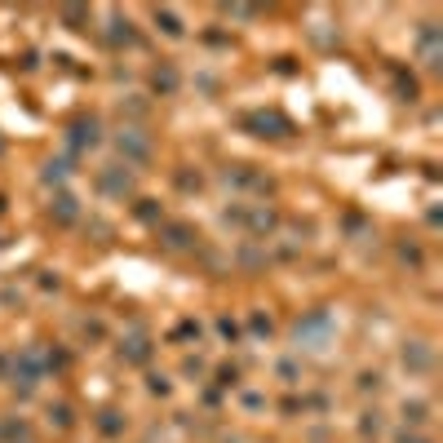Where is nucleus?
Returning a JSON list of instances; mask_svg holds the SVG:
<instances>
[{
  "label": "nucleus",
  "mask_w": 443,
  "mask_h": 443,
  "mask_svg": "<svg viewBox=\"0 0 443 443\" xmlns=\"http://www.w3.org/2000/svg\"><path fill=\"white\" fill-rule=\"evenodd\" d=\"M302 346H310V351H319V346H328V337H332V315L328 310H310V315L297 324V332H293Z\"/></svg>",
  "instance_id": "f257e3e1"
},
{
  "label": "nucleus",
  "mask_w": 443,
  "mask_h": 443,
  "mask_svg": "<svg viewBox=\"0 0 443 443\" xmlns=\"http://www.w3.org/2000/svg\"><path fill=\"white\" fill-rule=\"evenodd\" d=\"M115 147H120V155H124V160H134V164H147V160H151V142H147V134H142V129H120Z\"/></svg>",
  "instance_id": "f03ea898"
},
{
  "label": "nucleus",
  "mask_w": 443,
  "mask_h": 443,
  "mask_svg": "<svg viewBox=\"0 0 443 443\" xmlns=\"http://www.w3.org/2000/svg\"><path fill=\"white\" fill-rule=\"evenodd\" d=\"M98 120H76V124L67 129V147L71 151H85V147H98Z\"/></svg>",
  "instance_id": "7ed1b4c3"
},
{
  "label": "nucleus",
  "mask_w": 443,
  "mask_h": 443,
  "mask_svg": "<svg viewBox=\"0 0 443 443\" xmlns=\"http://www.w3.org/2000/svg\"><path fill=\"white\" fill-rule=\"evenodd\" d=\"M98 182H102V191H106V195H120V200H124L129 191H134V177H129L124 169H120V164L102 169V177H98Z\"/></svg>",
  "instance_id": "20e7f679"
},
{
  "label": "nucleus",
  "mask_w": 443,
  "mask_h": 443,
  "mask_svg": "<svg viewBox=\"0 0 443 443\" xmlns=\"http://www.w3.org/2000/svg\"><path fill=\"white\" fill-rule=\"evenodd\" d=\"M49 218L63 222V226H71V222L80 218V200H76V195H58L54 204H49Z\"/></svg>",
  "instance_id": "39448f33"
},
{
  "label": "nucleus",
  "mask_w": 443,
  "mask_h": 443,
  "mask_svg": "<svg viewBox=\"0 0 443 443\" xmlns=\"http://www.w3.org/2000/svg\"><path fill=\"white\" fill-rule=\"evenodd\" d=\"M164 244H169V248H191V244H195V231H191V226H164Z\"/></svg>",
  "instance_id": "423d86ee"
},
{
  "label": "nucleus",
  "mask_w": 443,
  "mask_h": 443,
  "mask_svg": "<svg viewBox=\"0 0 443 443\" xmlns=\"http://www.w3.org/2000/svg\"><path fill=\"white\" fill-rule=\"evenodd\" d=\"M151 85H155V93H177V71L173 67H160Z\"/></svg>",
  "instance_id": "0eeeda50"
},
{
  "label": "nucleus",
  "mask_w": 443,
  "mask_h": 443,
  "mask_svg": "<svg viewBox=\"0 0 443 443\" xmlns=\"http://www.w3.org/2000/svg\"><path fill=\"white\" fill-rule=\"evenodd\" d=\"M155 22H160V31H164V35H173V40L182 35V22H177L169 9H155Z\"/></svg>",
  "instance_id": "6e6552de"
},
{
  "label": "nucleus",
  "mask_w": 443,
  "mask_h": 443,
  "mask_svg": "<svg viewBox=\"0 0 443 443\" xmlns=\"http://www.w3.org/2000/svg\"><path fill=\"white\" fill-rule=\"evenodd\" d=\"M67 173H71V164H67V160H49V164H45V173H40V177H45V182H63Z\"/></svg>",
  "instance_id": "1a4fd4ad"
},
{
  "label": "nucleus",
  "mask_w": 443,
  "mask_h": 443,
  "mask_svg": "<svg viewBox=\"0 0 443 443\" xmlns=\"http://www.w3.org/2000/svg\"><path fill=\"white\" fill-rule=\"evenodd\" d=\"M412 368H417V373H426V368H430V351H426L421 341H417V351H412Z\"/></svg>",
  "instance_id": "9d476101"
},
{
  "label": "nucleus",
  "mask_w": 443,
  "mask_h": 443,
  "mask_svg": "<svg viewBox=\"0 0 443 443\" xmlns=\"http://www.w3.org/2000/svg\"><path fill=\"white\" fill-rule=\"evenodd\" d=\"M151 204H155V200H138V218H142V222H155V218H160Z\"/></svg>",
  "instance_id": "9b49d317"
},
{
  "label": "nucleus",
  "mask_w": 443,
  "mask_h": 443,
  "mask_svg": "<svg viewBox=\"0 0 443 443\" xmlns=\"http://www.w3.org/2000/svg\"><path fill=\"white\" fill-rule=\"evenodd\" d=\"M403 443H421V439H403Z\"/></svg>",
  "instance_id": "f8f14e48"
},
{
  "label": "nucleus",
  "mask_w": 443,
  "mask_h": 443,
  "mask_svg": "<svg viewBox=\"0 0 443 443\" xmlns=\"http://www.w3.org/2000/svg\"><path fill=\"white\" fill-rule=\"evenodd\" d=\"M0 151H5V142H0Z\"/></svg>",
  "instance_id": "ddd939ff"
}]
</instances>
